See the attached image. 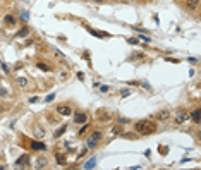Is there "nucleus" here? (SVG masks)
I'll list each match as a JSON object with an SVG mask.
<instances>
[{"label": "nucleus", "mask_w": 201, "mask_h": 170, "mask_svg": "<svg viewBox=\"0 0 201 170\" xmlns=\"http://www.w3.org/2000/svg\"><path fill=\"white\" fill-rule=\"evenodd\" d=\"M134 129H136V132H139L143 136H150L157 131V124L151 122V120H139V122H136Z\"/></svg>", "instance_id": "f257e3e1"}, {"label": "nucleus", "mask_w": 201, "mask_h": 170, "mask_svg": "<svg viewBox=\"0 0 201 170\" xmlns=\"http://www.w3.org/2000/svg\"><path fill=\"white\" fill-rule=\"evenodd\" d=\"M100 139H101V132H100V131L91 132V136H89V138L86 139V148H88V149H89V148H95Z\"/></svg>", "instance_id": "f03ea898"}, {"label": "nucleus", "mask_w": 201, "mask_h": 170, "mask_svg": "<svg viewBox=\"0 0 201 170\" xmlns=\"http://www.w3.org/2000/svg\"><path fill=\"white\" fill-rule=\"evenodd\" d=\"M189 119V113L186 112L184 108H179L177 112H175V115H174V120H175V124H184L186 120Z\"/></svg>", "instance_id": "7ed1b4c3"}, {"label": "nucleus", "mask_w": 201, "mask_h": 170, "mask_svg": "<svg viewBox=\"0 0 201 170\" xmlns=\"http://www.w3.org/2000/svg\"><path fill=\"white\" fill-rule=\"evenodd\" d=\"M57 113H60V115H64V117H69L70 113H72V108H70L69 105H59Z\"/></svg>", "instance_id": "20e7f679"}, {"label": "nucleus", "mask_w": 201, "mask_h": 170, "mask_svg": "<svg viewBox=\"0 0 201 170\" xmlns=\"http://www.w3.org/2000/svg\"><path fill=\"white\" fill-rule=\"evenodd\" d=\"M189 119H191L194 124H199L201 122V113H199V108H194L191 113H189Z\"/></svg>", "instance_id": "39448f33"}, {"label": "nucleus", "mask_w": 201, "mask_h": 170, "mask_svg": "<svg viewBox=\"0 0 201 170\" xmlns=\"http://www.w3.org/2000/svg\"><path fill=\"white\" fill-rule=\"evenodd\" d=\"M86 120H88V115L84 112H78L74 115V122L76 124H86Z\"/></svg>", "instance_id": "423d86ee"}, {"label": "nucleus", "mask_w": 201, "mask_h": 170, "mask_svg": "<svg viewBox=\"0 0 201 170\" xmlns=\"http://www.w3.org/2000/svg\"><path fill=\"white\" fill-rule=\"evenodd\" d=\"M86 29L89 31L93 36H96V38H108V36H110L108 33H103V31H96V29H93V28H89V26H88Z\"/></svg>", "instance_id": "0eeeda50"}, {"label": "nucleus", "mask_w": 201, "mask_h": 170, "mask_svg": "<svg viewBox=\"0 0 201 170\" xmlns=\"http://www.w3.org/2000/svg\"><path fill=\"white\" fill-rule=\"evenodd\" d=\"M155 117H157L158 120H167V119L170 117V112H169V110H160V112H157Z\"/></svg>", "instance_id": "6e6552de"}, {"label": "nucleus", "mask_w": 201, "mask_h": 170, "mask_svg": "<svg viewBox=\"0 0 201 170\" xmlns=\"http://www.w3.org/2000/svg\"><path fill=\"white\" fill-rule=\"evenodd\" d=\"M28 161H29V157H28V155H22L21 158H17L16 165L17 167H28Z\"/></svg>", "instance_id": "1a4fd4ad"}, {"label": "nucleus", "mask_w": 201, "mask_h": 170, "mask_svg": "<svg viewBox=\"0 0 201 170\" xmlns=\"http://www.w3.org/2000/svg\"><path fill=\"white\" fill-rule=\"evenodd\" d=\"M31 148H33V149H36V151H45V149H47V146H45L43 143H38V141H33V143H31Z\"/></svg>", "instance_id": "9d476101"}, {"label": "nucleus", "mask_w": 201, "mask_h": 170, "mask_svg": "<svg viewBox=\"0 0 201 170\" xmlns=\"http://www.w3.org/2000/svg\"><path fill=\"white\" fill-rule=\"evenodd\" d=\"M4 24L5 26H14V24H16V17L10 16V14H7V16L4 17Z\"/></svg>", "instance_id": "9b49d317"}, {"label": "nucleus", "mask_w": 201, "mask_h": 170, "mask_svg": "<svg viewBox=\"0 0 201 170\" xmlns=\"http://www.w3.org/2000/svg\"><path fill=\"white\" fill-rule=\"evenodd\" d=\"M198 2H199V0H186V7H188L189 10H194L198 7Z\"/></svg>", "instance_id": "f8f14e48"}, {"label": "nucleus", "mask_w": 201, "mask_h": 170, "mask_svg": "<svg viewBox=\"0 0 201 170\" xmlns=\"http://www.w3.org/2000/svg\"><path fill=\"white\" fill-rule=\"evenodd\" d=\"M35 136L38 138V139H41V138L45 136V129H43L41 126H36V127H35Z\"/></svg>", "instance_id": "ddd939ff"}, {"label": "nucleus", "mask_w": 201, "mask_h": 170, "mask_svg": "<svg viewBox=\"0 0 201 170\" xmlns=\"http://www.w3.org/2000/svg\"><path fill=\"white\" fill-rule=\"evenodd\" d=\"M98 117H100L101 120H110V117H112V115H110L107 110H98Z\"/></svg>", "instance_id": "4468645a"}, {"label": "nucleus", "mask_w": 201, "mask_h": 170, "mask_svg": "<svg viewBox=\"0 0 201 170\" xmlns=\"http://www.w3.org/2000/svg\"><path fill=\"white\" fill-rule=\"evenodd\" d=\"M36 67H38V69H41L43 72H50V70H52V67L47 66V64H43V62H38V64H36Z\"/></svg>", "instance_id": "2eb2a0df"}, {"label": "nucleus", "mask_w": 201, "mask_h": 170, "mask_svg": "<svg viewBox=\"0 0 201 170\" xmlns=\"http://www.w3.org/2000/svg\"><path fill=\"white\" fill-rule=\"evenodd\" d=\"M66 131H67V126H62V127H59L57 131H55V134H53V138H60V136L64 134Z\"/></svg>", "instance_id": "dca6fc26"}, {"label": "nucleus", "mask_w": 201, "mask_h": 170, "mask_svg": "<svg viewBox=\"0 0 201 170\" xmlns=\"http://www.w3.org/2000/svg\"><path fill=\"white\" fill-rule=\"evenodd\" d=\"M55 158H57V163H59V165H66V157H64L62 153H57V155H55Z\"/></svg>", "instance_id": "f3484780"}, {"label": "nucleus", "mask_w": 201, "mask_h": 170, "mask_svg": "<svg viewBox=\"0 0 201 170\" xmlns=\"http://www.w3.org/2000/svg\"><path fill=\"white\" fill-rule=\"evenodd\" d=\"M17 86L19 88H26L28 86V79L26 77H19L17 79Z\"/></svg>", "instance_id": "a211bd4d"}, {"label": "nucleus", "mask_w": 201, "mask_h": 170, "mask_svg": "<svg viewBox=\"0 0 201 170\" xmlns=\"http://www.w3.org/2000/svg\"><path fill=\"white\" fill-rule=\"evenodd\" d=\"M43 167H47V160H45V158L36 160V168H43Z\"/></svg>", "instance_id": "6ab92c4d"}, {"label": "nucleus", "mask_w": 201, "mask_h": 170, "mask_svg": "<svg viewBox=\"0 0 201 170\" xmlns=\"http://www.w3.org/2000/svg\"><path fill=\"white\" fill-rule=\"evenodd\" d=\"M28 33H29V28H22V29L17 33V38H22V36H26Z\"/></svg>", "instance_id": "aec40b11"}, {"label": "nucleus", "mask_w": 201, "mask_h": 170, "mask_svg": "<svg viewBox=\"0 0 201 170\" xmlns=\"http://www.w3.org/2000/svg\"><path fill=\"white\" fill-rule=\"evenodd\" d=\"M95 163H96V158H91V160H88V161H86L84 168H91V167H95Z\"/></svg>", "instance_id": "412c9836"}, {"label": "nucleus", "mask_w": 201, "mask_h": 170, "mask_svg": "<svg viewBox=\"0 0 201 170\" xmlns=\"http://www.w3.org/2000/svg\"><path fill=\"white\" fill-rule=\"evenodd\" d=\"M141 41H144V43H150V36H139Z\"/></svg>", "instance_id": "4be33fe9"}, {"label": "nucleus", "mask_w": 201, "mask_h": 170, "mask_svg": "<svg viewBox=\"0 0 201 170\" xmlns=\"http://www.w3.org/2000/svg\"><path fill=\"white\" fill-rule=\"evenodd\" d=\"M0 96H2V98H5V96H7V91H5L4 88H0Z\"/></svg>", "instance_id": "5701e85b"}, {"label": "nucleus", "mask_w": 201, "mask_h": 170, "mask_svg": "<svg viewBox=\"0 0 201 170\" xmlns=\"http://www.w3.org/2000/svg\"><path fill=\"white\" fill-rule=\"evenodd\" d=\"M158 151H160V155H167V148H165V146H163V148L160 146V149H158Z\"/></svg>", "instance_id": "b1692460"}, {"label": "nucleus", "mask_w": 201, "mask_h": 170, "mask_svg": "<svg viewBox=\"0 0 201 170\" xmlns=\"http://www.w3.org/2000/svg\"><path fill=\"white\" fill-rule=\"evenodd\" d=\"M167 60L172 62V64H179V60H177V59H170V57H167Z\"/></svg>", "instance_id": "393cba45"}, {"label": "nucleus", "mask_w": 201, "mask_h": 170, "mask_svg": "<svg viewBox=\"0 0 201 170\" xmlns=\"http://www.w3.org/2000/svg\"><path fill=\"white\" fill-rule=\"evenodd\" d=\"M127 41H129V43H134V45H138V40H136V38H131V40H127Z\"/></svg>", "instance_id": "a878e982"}, {"label": "nucleus", "mask_w": 201, "mask_h": 170, "mask_svg": "<svg viewBox=\"0 0 201 170\" xmlns=\"http://www.w3.org/2000/svg\"><path fill=\"white\" fill-rule=\"evenodd\" d=\"M53 98H55V95H48V96H47V101H52Z\"/></svg>", "instance_id": "bb28decb"}, {"label": "nucleus", "mask_w": 201, "mask_h": 170, "mask_svg": "<svg viewBox=\"0 0 201 170\" xmlns=\"http://www.w3.org/2000/svg\"><path fill=\"white\" fill-rule=\"evenodd\" d=\"M86 129H88V126H84L83 129H81V131H79V136H81V134H84V132H86Z\"/></svg>", "instance_id": "cd10ccee"}, {"label": "nucleus", "mask_w": 201, "mask_h": 170, "mask_svg": "<svg viewBox=\"0 0 201 170\" xmlns=\"http://www.w3.org/2000/svg\"><path fill=\"white\" fill-rule=\"evenodd\" d=\"M98 2H101V0H98Z\"/></svg>", "instance_id": "c85d7f7f"}]
</instances>
